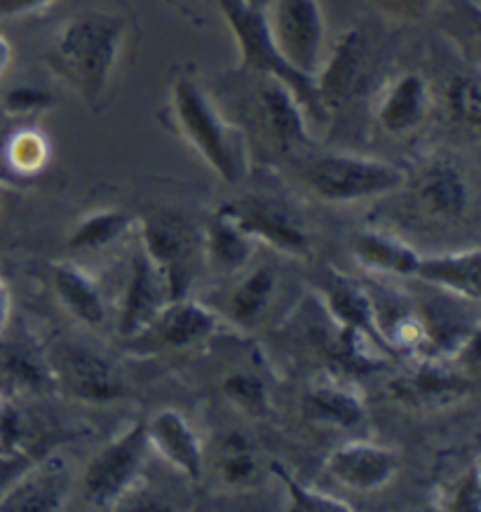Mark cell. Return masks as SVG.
<instances>
[{"mask_svg": "<svg viewBox=\"0 0 481 512\" xmlns=\"http://www.w3.org/2000/svg\"><path fill=\"white\" fill-rule=\"evenodd\" d=\"M127 22L106 10H85L71 17L54 33L47 66L85 101L104 97L120 52L125 45Z\"/></svg>", "mask_w": 481, "mask_h": 512, "instance_id": "1", "label": "cell"}, {"mask_svg": "<svg viewBox=\"0 0 481 512\" xmlns=\"http://www.w3.org/2000/svg\"><path fill=\"white\" fill-rule=\"evenodd\" d=\"M169 109L181 137L226 184H240L249 172V148L240 127L221 116L198 80L179 76L169 90Z\"/></svg>", "mask_w": 481, "mask_h": 512, "instance_id": "2", "label": "cell"}, {"mask_svg": "<svg viewBox=\"0 0 481 512\" xmlns=\"http://www.w3.org/2000/svg\"><path fill=\"white\" fill-rule=\"evenodd\" d=\"M308 188L331 205L376 200L406 184L402 167L359 153H324L308 165Z\"/></svg>", "mask_w": 481, "mask_h": 512, "instance_id": "3", "label": "cell"}, {"mask_svg": "<svg viewBox=\"0 0 481 512\" xmlns=\"http://www.w3.org/2000/svg\"><path fill=\"white\" fill-rule=\"evenodd\" d=\"M261 15L280 62L296 76L313 80L329 50L320 0H270Z\"/></svg>", "mask_w": 481, "mask_h": 512, "instance_id": "4", "label": "cell"}, {"mask_svg": "<svg viewBox=\"0 0 481 512\" xmlns=\"http://www.w3.org/2000/svg\"><path fill=\"white\" fill-rule=\"evenodd\" d=\"M139 247L167 282L169 296L184 299L205 259L202 231L184 214L158 212L139 221Z\"/></svg>", "mask_w": 481, "mask_h": 512, "instance_id": "5", "label": "cell"}, {"mask_svg": "<svg viewBox=\"0 0 481 512\" xmlns=\"http://www.w3.org/2000/svg\"><path fill=\"white\" fill-rule=\"evenodd\" d=\"M148 451L144 421L132 423L125 433L104 444L85 468V501L92 508H120L139 487Z\"/></svg>", "mask_w": 481, "mask_h": 512, "instance_id": "6", "label": "cell"}, {"mask_svg": "<svg viewBox=\"0 0 481 512\" xmlns=\"http://www.w3.org/2000/svg\"><path fill=\"white\" fill-rule=\"evenodd\" d=\"M54 388L83 402H113L125 393L120 372L108 357L64 341L47 350Z\"/></svg>", "mask_w": 481, "mask_h": 512, "instance_id": "7", "label": "cell"}, {"mask_svg": "<svg viewBox=\"0 0 481 512\" xmlns=\"http://www.w3.org/2000/svg\"><path fill=\"white\" fill-rule=\"evenodd\" d=\"M237 224L252 235L254 240L280 249L284 254L303 256L310 249V238L303 221L289 202L275 195H247V198L228 202L221 207Z\"/></svg>", "mask_w": 481, "mask_h": 512, "instance_id": "8", "label": "cell"}, {"mask_svg": "<svg viewBox=\"0 0 481 512\" xmlns=\"http://www.w3.org/2000/svg\"><path fill=\"white\" fill-rule=\"evenodd\" d=\"M369 69V43L362 31L350 29L329 45L313 85L322 111H338L355 97Z\"/></svg>", "mask_w": 481, "mask_h": 512, "instance_id": "9", "label": "cell"}, {"mask_svg": "<svg viewBox=\"0 0 481 512\" xmlns=\"http://www.w3.org/2000/svg\"><path fill=\"white\" fill-rule=\"evenodd\" d=\"M169 301L172 296H169L165 278L144 254V249L137 247L132 252L130 275H127L123 301H120L118 334L127 341L137 339Z\"/></svg>", "mask_w": 481, "mask_h": 512, "instance_id": "10", "label": "cell"}, {"mask_svg": "<svg viewBox=\"0 0 481 512\" xmlns=\"http://www.w3.org/2000/svg\"><path fill=\"white\" fill-rule=\"evenodd\" d=\"M71 468L62 458L31 461L0 496V512H54L66 508Z\"/></svg>", "mask_w": 481, "mask_h": 512, "instance_id": "11", "label": "cell"}, {"mask_svg": "<svg viewBox=\"0 0 481 512\" xmlns=\"http://www.w3.org/2000/svg\"><path fill=\"white\" fill-rule=\"evenodd\" d=\"M327 468L331 477L345 489L371 494V491L385 489L395 480L399 454L381 444L355 440L331 451Z\"/></svg>", "mask_w": 481, "mask_h": 512, "instance_id": "12", "label": "cell"}, {"mask_svg": "<svg viewBox=\"0 0 481 512\" xmlns=\"http://www.w3.org/2000/svg\"><path fill=\"white\" fill-rule=\"evenodd\" d=\"M54 388L47 348L24 329L5 327L0 334V393H40Z\"/></svg>", "mask_w": 481, "mask_h": 512, "instance_id": "13", "label": "cell"}, {"mask_svg": "<svg viewBox=\"0 0 481 512\" xmlns=\"http://www.w3.org/2000/svg\"><path fill=\"white\" fill-rule=\"evenodd\" d=\"M148 449L155 451L167 466L188 480L198 482L205 468V451L195 428L176 409H160L144 421Z\"/></svg>", "mask_w": 481, "mask_h": 512, "instance_id": "14", "label": "cell"}, {"mask_svg": "<svg viewBox=\"0 0 481 512\" xmlns=\"http://www.w3.org/2000/svg\"><path fill=\"white\" fill-rule=\"evenodd\" d=\"M416 195L432 219L458 221L472 207L470 181L451 158H430L420 167Z\"/></svg>", "mask_w": 481, "mask_h": 512, "instance_id": "15", "label": "cell"}, {"mask_svg": "<svg viewBox=\"0 0 481 512\" xmlns=\"http://www.w3.org/2000/svg\"><path fill=\"white\" fill-rule=\"evenodd\" d=\"M216 329V315L205 303L184 296L169 301L158 313L146 332H141L132 343L144 341L155 348H191L207 341Z\"/></svg>", "mask_w": 481, "mask_h": 512, "instance_id": "16", "label": "cell"}, {"mask_svg": "<svg viewBox=\"0 0 481 512\" xmlns=\"http://www.w3.org/2000/svg\"><path fill=\"white\" fill-rule=\"evenodd\" d=\"M430 113L428 83L418 73H402L383 87L376 101V123L383 132L409 134L425 123Z\"/></svg>", "mask_w": 481, "mask_h": 512, "instance_id": "17", "label": "cell"}, {"mask_svg": "<svg viewBox=\"0 0 481 512\" xmlns=\"http://www.w3.org/2000/svg\"><path fill=\"white\" fill-rule=\"evenodd\" d=\"M416 278L435 285L442 292L458 296L463 301H479L481 280V254L479 247L456 249V252L420 256Z\"/></svg>", "mask_w": 481, "mask_h": 512, "instance_id": "18", "label": "cell"}, {"mask_svg": "<svg viewBox=\"0 0 481 512\" xmlns=\"http://www.w3.org/2000/svg\"><path fill=\"white\" fill-rule=\"evenodd\" d=\"M256 99H259L263 123H266L270 134L277 139V144L284 148H296L306 144L308 116L294 90L284 80L275 76H263L259 97Z\"/></svg>", "mask_w": 481, "mask_h": 512, "instance_id": "19", "label": "cell"}, {"mask_svg": "<svg viewBox=\"0 0 481 512\" xmlns=\"http://www.w3.org/2000/svg\"><path fill=\"white\" fill-rule=\"evenodd\" d=\"M352 256L364 271L388 278H416L420 254L404 240L383 231H362L352 240Z\"/></svg>", "mask_w": 481, "mask_h": 512, "instance_id": "20", "label": "cell"}, {"mask_svg": "<svg viewBox=\"0 0 481 512\" xmlns=\"http://www.w3.org/2000/svg\"><path fill=\"white\" fill-rule=\"evenodd\" d=\"M322 292L324 306H327L336 327L355 329V332L369 334L385 343L381 329L376 325L374 301H371L367 287L357 285V282L345 278V275L331 273L329 280L322 285ZM385 346H388V343H385Z\"/></svg>", "mask_w": 481, "mask_h": 512, "instance_id": "21", "label": "cell"}, {"mask_svg": "<svg viewBox=\"0 0 481 512\" xmlns=\"http://www.w3.org/2000/svg\"><path fill=\"white\" fill-rule=\"evenodd\" d=\"M52 287L62 306L83 325L99 329L106 322V301L99 282L76 264L52 268Z\"/></svg>", "mask_w": 481, "mask_h": 512, "instance_id": "22", "label": "cell"}, {"mask_svg": "<svg viewBox=\"0 0 481 512\" xmlns=\"http://www.w3.org/2000/svg\"><path fill=\"white\" fill-rule=\"evenodd\" d=\"M303 407H306L310 421L327 428L350 430L367 419V407H364L362 397L336 379L313 383L308 388Z\"/></svg>", "mask_w": 481, "mask_h": 512, "instance_id": "23", "label": "cell"}, {"mask_svg": "<svg viewBox=\"0 0 481 512\" xmlns=\"http://www.w3.org/2000/svg\"><path fill=\"white\" fill-rule=\"evenodd\" d=\"M256 240L228 212L219 210L202 231L205 261L221 273H242L252 264Z\"/></svg>", "mask_w": 481, "mask_h": 512, "instance_id": "24", "label": "cell"}, {"mask_svg": "<svg viewBox=\"0 0 481 512\" xmlns=\"http://www.w3.org/2000/svg\"><path fill=\"white\" fill-rule=\"evenodd\" d=\"M240 282L228 299V311L235 325L254 327L268 313L277 292V273L270 266L245 268Z\"/></svg>", "mask_w": 481, "mask_h": 512, "instance_id": "25", "label": "cell"}, {"mask_svg": "<svg viewBox=\"0 0 481 512\" xmlns=\"http://www.w3.org/2000/svg\"><path fill=\"white\" fill-rule=\"evenodd\" d=\"M137 226L127 212L120 210H99L85 214L76 226L71 228L66 245L78 252H97V249L111 247L118 240H123L132 228Z\"/></svg>", "mask_w": 481, "mask_h": 512, "instance_id": "26", "label": "cell"}, {"mask_svg": "<svg viewBox=\"0 0 481 512\" xmlns=\"http://www.w3.org/2000/svg\"><path fill=\"white\" fill-rule=\"evenodd\" d=\"M219 466L221 480L230 487H247L254 484L261 475L259 458H256L252 444L237 433H228L219 444Z\"/></svg>", "mask_w": 481, "mask_h": 512, "instance_id": "27", "label": "cell"}, {"mask_svg": "<svg viewBox=\"0 0 481 512\" xmlns=\"http://www.w3.org/2000/svg\"><path fill=\"white\" fill-rule=\"evenodd\" d=\"M270 473L277 475V480L282 482L284 491H287L289 510H296V512H345V510H352V505L341 501V498L322 494V491L310 489L308 484L298 482L296 477H291L287 468L280 466V463H273V466H270Z\"/></svg>", "mask_w": 481, "mask_h": 512, "instance_id": "28", "label": "cell"}, {"mask_svg": "<svg viewBox=\"0 0 481 512\" xmlns=\"http://www.w3.org/2000/svg\"><path fill=\"white\" fill-rule=\"evenodd\" d=\"M223 395L235 404L240 412L256 419L270 414V395L266 383H263L256 374L249 372H233L223 379Z\"/></svg>", "mask_w": 481, "mask_h": 512, "instance_id": "29", "label": "cell"}, {"mask_svg": "<svg viewBox=\"0 0 481 512\" xmlns=\"http://www.w3.org/2000/svg\"><path fill=\"white\" fill-rule=\"evenodd\" d=\"M451 111L456 113L460 123L470 125L477 130L481 118V97H479V78L477 76H463L451 85L449 92Z\"/></svg>", "mask_w": 481, "mask_h": 512, "instance_id": "30", "label": "cell"}, {"mask_svg": "<svg viewBox=\"0 0 481 512\" xmlns=\"http://www.w3.org/2000/svg\"><path fill=\"white\" fill-rule=\"evenodd\" d=\"M47 160V144L38 132H19L15 139L10 141V163L17 167L19 172H36L43 167Z\"/></svg>", "mask_w": 481, "mask_h": 512, "instance_id": "31", "label": "cell"}, {"mask_svg": "<svg viewBox=\"0 0 481 512\" xmlns=\"http://www.w3.org/2000/svg\"><path fill=\"white\" fill-rule=\"evenodd\" d=\"M449 501L442 503L444 510H456V512H479L481 510V484H479V463L472 461V466L465 470L463 477L456 482V487L451 489V494L446 496Z\"/></svg>", "mask_w": 481, "mask_h": 512, "instance_id": "32", "label": "cell"}, {"mask_svg": "<svg viewBox=\"0 0 481 512\" xmlns=\"http://www.w3.org/2000/svg\"><path fill=\"white\" fill-rule=\"evenodd\" d=\"M24 454V423L15 409L0 397V458Z\"/></svg>", "mask_w": 481, "mask_h": 512, "instance_id": "33", "label": "cell"}, {"mask_svg": "<svg viewBox=\"0 0 481 512\" xmlns=\"http://www.w3.org/2000/svg\"><path fill=\"white\" fill-rule=\"evenodd\" d=\"M371 5L392 22H420L435 10L437 0H371Z\"/></svg>", "mask_w": 481, "mask_h": 512, "instance_id": "34", "label": "cell"}, {"mask_svg": "<svg viewBox=\"0 0 481 512\" xmlns=\"http://www.w3.org/2000/svg\"><path fill=\"white\" fill-rule=\"evenodd\" d=\"M33 458H29V454H15V456H3L0 458V496L5 494V489L10 487L12 482L17 480L19 475L29 468V463Z\"/></svg>", "mask_w": 481, "mask_h": 512, "instance_id": "35", "label": "cell"}, {"mask_svg": "<svg viewBox=\"0 0 481 512\" xmlns=\"http://www.w3.org/2000/svg\"><path fill=\"white\" fill-rule=\"evenodd\" d=\"M47 101V97L43 92H36V90H19L10 97V104L12 106H19V109H36V106H43Z\"/></svg>", "mask_w": 481, "mask_h": 512, "instance_id": "36", "label": "cell"}, {"mask_svg": "<svg viewBox=\"0 0 481 512\" xmlns=\"http://www.w3.org/2000/svg\"><path fill=\"white\" fill-rule=\"evenodd\" d=\"M50 0H0V15H19V12L36 10Z\"/></svg>", "mask_w": 481, "mask_h": 512, "instance_id": "37", "label": "cell"}, {"mask_svg": "<svg viewBox=\"0 0 481 512\" xmlns=\"http://www.w3.org/2000/svg\"><path fill=\"white\" fill-rule=\"evenodd\" d=\"M10 306H12L10 292L8 287H5V282L0 280V334H3L5 327L10 325Z\"/></svg>", "mask_w": 481, "mask_h": 512, "instance_id": "38", "label": "cell"}, {"mask_svg": "<svg viewBox=\"0 0 481 512\" xmlns=\"http://www.w3.org/2000/svg\"><path fill=\"white\" fill-rule=\"evenodd\" d=\"M8 62H10V47L3 40V36H0V71H3L5 66H8Z\"/></svg>", "mask_w": 481, "mask_h": 512, "instance_id": "39", "label": "cell"}, {"mask_svg": "<svg viewBox=\"0 0 481 512\" xmlns=\"http://www.w3.org/2000/svg\"><path fill=\"white\" fill-rule=\"evenodd\" d=\"M242 3L247 5L249 10H256V12H263V8L270 3V0H242Z\"/></svg>", "mask_w": 481, "mask_h": 512, "instance_id": "40", "label": "cell"}, {"mask_svg": "<svg viewBox=\"0 0 481 512\" xmlns=\"http://www.w3.org/2000/svg\"><path fill=\"white\" fill-rule=\"evenodd\" d=\"M0 397H3V393H0Z\"/></svg>", "mask_w": 481, "mask_h": 512, "instance_id": "41", "label": "cell"}]
</instances>
